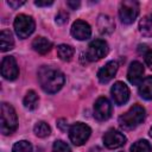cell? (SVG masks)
<instances>
[{
  "instance_id": "11",
  "label": "cell",
  "mask_w": 152,
  "mask_h": 152,
  "mask_svg": "<svg viewBox=\"0 0 152 152\" xmlns=\"http://www.w3.org/2000/svg\"><path fill=\"white\" fill-rule=\"evenodd\" d=\"M110 94L118 106L125 104L129 99V89L124 82H115L110 89Z\"/></svg>"
},
{
  "instance_id": "12",
  "label": "cell",
  "mask_w": 152,
  "mask_h": 152,
  "mask_svg": "<svg viewBox=\"0 0 152 152\" xmlns=\"http://www.w3.org/2000/svg\"><path fill=\"white\" fill-rule=\"evenodd\" d=\"M71 34L78 40H86L91 36V28L84 20H76L71 26Z\"/></svg>"
},
{
  "instance_id": "1",
  "label": "cell",
  "mask_w": 152,
  "mask_h": 152,
  "mask_svg": "<svg viewBox=\"0 0 152 152\" xmlns=\"http://www.w3.org/2000/svg\"><path fill=\"white\" fill-rule=\"evenodd\" d=\"M38 81L44 91L55 94L63 87L65 78L58 69L49 65H43L38 71Z\"/></svg>"
},
{
  "instance_id": "23",
  "label": "cell",
  "mask_w": 152,
  "mask_h": 152,
  "mask_svg": "<svg viewBox=\"0 0 152 152\" xmlns=\"http://www.w3.org/2000/svg\"><path fill=\"white\" fill-rule=\"evenodd\" d=\"M152 147L147 140H138L131 146V152H151Z\"/></svg>"
},
{
  "instance_id": "29",
  "label": "cell",
  "mask_w": 152,
  "mask_h": 152,
  "mask_svg": "<svg viewBox=\"0 0 152 152\" xmlns=\"http://www.w3.org/2000/svg\"><path fill=\"white\" fill-rule=\"evenodd\" d=\"M66 122V120L65 119H61V120H58V127L62 129V131H66V128H68V124H65Z\"/></svg>"
},
{
  "instance_id": "13",
  "label": "cell",
  "mask_w": 152,
  "mask_h": 152,
  "mask_svg": "<svg viewBox=\"0 0 152 152\" xmlns=\"http://www.w3.org/2000/svg\"><path fill=\"white\" fill-rule=\"evenodd\" d=\"M118 62L115 61H110L108 63H106L97 72V78L101 83H107L109 82L116 74L118 71Z\"/></svg>"
},
{
  "instance_id": "25",
  "label": "cell",
  "mask_w": 152,
  "mask_h": 152,
  "mask_svg": "<svg viewBox=\"0 0 152 152\" xmlns=\"http://www.w3.org/2000/svg\"><path fill=\"white\" fill-rule=\"evenodd\" d=\"M52 152H71L69 145L62 140H56L52 146Z\"/></svg>"
},
{
  "instance_id": "17",
  "label": "cell",
  "mask_w": 152,
  "mask_h": 152,
  "mask_svg": "<svg viewBox=\"0 0 152 152\" xmlns=\"http://www.w3.org/2000/svg\"><path fill=\"white\" fill-rule=\"evenodd\" d=\"M139 95L145 100H152V76H147L139 83Z\"/></svg>"
},
{
  "instance_id": "3",
  "label": "cell",
  "mask_w": 152,
  "mask_h": 152,
  "mask_svg": "<svg viewBox=\"0 0 152 152\" xmlns=\"http://www.w3.org/2000/svg\"><path fill=\"white\" fill-rule=\"evenodd\" d=\"M145 119V109L142 106L134 104L125 114L119 118V124L125 129H133L139 126Z\"/></svg>"
},
{
  "instance_id": "15",
  "label": "cell",
  "mask_w": 152,
  "mask_h": 152,
  "mask_svg": "<svg viewBox=\"0 0 152 152\" xmlns=\"http://www.w3.org/2000/svg\"><path fill=\"white\" fill-rule=\"evenodd\" d=\"M97 27H99V31L101 34H109L114 31L115 24L109 15L101 14L97 18Z\"/></svg>"
},
{
  "instance_id": "5",
  "label": "cell",
  "mask_w": 152,
  "mask_h": 152,
  "mask_svg": "<svg viewBox=\"0 0 152 152\" xmlns=\"http://www.w3.org/2000/svg\"><path fill=\"white\" fill-rule=\"evenodd\" d=\"M139 14V4L134 0H125L120 4L119 17L124 24H132Z\"/></svg>"
},
{
  "instance_id": "32",
  "label": "cell",
  "mask_w": 152,
  "mask_h": 152,
  "mask_svg": "<svg viewBox=\"0 0 152 152\" xmlns=\"http://www.w3.org/2000/svg\"><path fill=\"white\" fill-rule=\"evenodd\" d=\"M150 135L152 137V127H151V129H150Z\"/></svg>"
},
{
  "instance_id": "6",
  "label": "cell",
  "mask_w": 152,
  "mask_h": 152,
  "mask_svg": "<svg viewBox=\"0 0 152 152\" xmlns=\"http://www.w3.org/2000/svg\"><path fill=\"white\" fill-rule=\"evenodd\" d=\"M90 127L83 122H76L69 128V138L71 142L76 146L83 145L90 137Z\"/></svg>"
},
{
  "instance_id": "31",
  "label": "cell",
  "mask_w": 152,
  "mask_h": 152,
  "mask_svg": "<svg viewBox=\"0 0 152 152\" xmlns=\"http://www.w3.org/2000/svg\"><path fill=\"white\" fill-rule=\"evenodd\" d=\"M69 7H71L72 10H76L78 6H80V1H68L66 2Z\"/></svg>"
},
{
  "instance_id": "28",
  "label": "cell",
  "mask_w": 152,
  "mask_h": 152,
  "mask_svg": "<svg viewBox=\"0 0 152 152\" xmlns=\"http://www.w3.org/2000/svg\"><path fill=\"white\" fill-rule=\"evenodd\" d=\"M7 4H8L12 8H18V7H20L21 5H24L25 1H7Z\"/></svg>"
},
{
  "instance_id": "2",
  "label": "cell",
  "mask_w": 152,
  "mask_h": 152,
  "mask_svg": "<svg viewBox=\"0 0 152 152\" xmlns=\"http://www.w3.org/2000/svg\"><path fill=\"white\" fill-rule=\"evenodd\" d=\"M0 131L4 135L12 134L18 126V118L15 114V110L13 107L6 102L1 103V109H0Z\"/></svg>"
},
{
  "instance_id": "14",
  "label": "cell",
  "mask_w": 152,
  "mask_h": 152,
  "mask_svg": "<svg viewBox=\"0 0 152 152\" xmlns=\"http://www.w3.org/2000/svg\"><path fill=\"white\" fill-rule=\"evenodd\" d=\"M142 75H144V66L140 62L134 61L131 63L128 71H127V78L129 81V83L132 84H139L142 80Z\"/></svg>"
},
{
  "instance_id": "21",
  "label": "cell",
  "mask_w": 152,
  "mask_h": 152,
  "mask_svg": "<svg viewBox=\"0 0 152 152\" xmlns=\"http://www.w3.org/2000/svg\"><path fill=\"white\" fill-rule=\"evenodd\" d=\"M57 55L62 61H70L74 56V49L70 45L66 44H61L57 46Z\"/></svg>"
},
{
  "instance_id": "27",
  "label": "cell",
  "mask_w": 152,
  "mask_h": 152,
  "mask_svg": "<svg viewBox=\"0 0 152 152\" xmlns=\"http://www.w3.org/2000/svg\"><path fill=\"white\" fill-rule=\"evenodd\" d=\"M144 56H145V63H146V65L150 69H152V50H148Z\"/></svg>"
},
{
  "instance_id": "7",
  "label": "cell",
  "mask_w": 152,
  "mask_h": 152,
  "mask_svg": "<svg viewBox=\"0 0 152 152\" xmlns=\"http://www.w3.org/2000/svg\"><path fill=\"white\" fill-rule=\"evenodd\" d=\"M108 53V45L103 39H95L93 40L87 50V58L91 62L99 61Z\"/></svg>"
},
{
  "instance_id": "24",
  "label": "cell",
  "mask_w": 152,
  "mask_h": 152,
  "mask_svg": "<svg viewBox=\"0 0 152 152\" xmlns=\"http://www.w3.org/2000/svg\"><path fill=\"white\" fill-rule=\"evenodd\" d=\"M12 152H32V145L26 140H20L13 145Z\"/></svg>"
},
{
  "instance_id": "16",
  "label": "cell",
  "mask_w": 152,
  "mask_h": 152,
  "mask_svg": "<svg viewBox=\"0 0 152 152\" xmlns=\"http://www.w3.org/2000/svg\"><path fill=\"white\" fill-rule=\"evenodd\" d=\"M32 48L36 52H38L40 55H45L51 50L52 43L44 37H37L32 42Z\"/></svg>"
},
{
  "instance_id": "18",
  "label": "cell",
  "mask_w": 152,
  "mask_h": 152,
  "mask_svg": "<svg viewBox=\"0 0 152 152\" xmlns=\"http://www.w3.org/2000/svg\"><path fill=\"white\" fill-rule=\"evenodd\" d=\"M14 46V40H13V36L11 33V31L8 30H2L0 32V49L1 51H8L11 49H13Z\"/></svg>"
},
{
  "instance_id": "20",
  "label": "cell",
  "mask_w": 152,
  "mask_h": 152,
  "mask_svg": "<svg viewBox=\"0 0 152 152\" xmlns=\"http://www.w3.org/2000/svg\"><path fill=\"white\" fill-rule=\"evenodd\" d=\"M24 106L25 108L33 110L38 106V95L36 94L34 90H28L24 97Z\"/></svg>"
},
{
  "instance_id": "19",
  "label": "cell",
  "mask_w": 152,
  "mask_h": 152,
  "mask_svg": "<svg viewBox=\"0 0 152 152\" xmlns=\"http://www.w3.org/2000/svg\"><path fill=\"white\" fill-rule=\"evenodd\" d=\"M139 31L144 36H152V13L145 15L139 23Z\"/></svg>"
},
{
  "instance_id": "4",
  "label": "cell",
  "mask_w": 152,
  "mask_h": 152,
  "mask_svg": "<svg viewBox=\"0 0 152 152\" xmlns=\"http://www.w3.org/2000/svg\"><path fill=\"white\" fill-rule=\"evenodd\" d=\"M14 31L19 38H27L34 31V20L26 14H19L14 19Z\"/></svg>"
},
{
  "instance_id": "9",
  "label": "cell",
  "mask_w": 152,
  "mask_h": 152,
  "mask_svg": "<svg viewBox=\"0 0 152 152\" xmlns=\"http://www.w3.org/2000/svg\"><path fill=\"white\" fill-rule=\"evenodd\" d=\"M126 142V137L118 129H109L104 133L103 135V144L107 148H118L125 145Z\"/></svg>"
},
{
  "instance_id": "10",
  "label": "cell",
  "mask_w": 152,
  "mask_h": 152,
  "mask_svg": "<svg viewBox=\"0 0 152 152\" xmlns=\"http://www.w3.org/2000/svg\"><path fill=\"white\" fill-rule=\"evenodd\" d=\"M112 114V104L107 97H99L94 104V116L99 121L109 119Z\"/></svg>"
},
{
  "instance_id": "30",
  "label": "cell",
  "mask_w": 152,
  "mask_h": 152,
  "mask_svg": "<svg viewBox=\"0 0 152 152\" xmlns=\"http://www.w3.org/2000/svg\"><path fill=\"white\" fill-rule=\"evenodd\" d=\"M53 4V1H34V5L36 6H50V5H52Z\"/></svg>"
},
{
  "instance_id": "22",
  "label": "cell",
  "mask_w": 152,
  "mask_h": 152,
  "mask_svg": "<svg viewBox=\"0 0 152 152\" xmlns=\"http://www.w3.org/2000/svg\"><path fill=\"white\" fill-rule=\"evenodd\" d=\"M33 132H34V134H36L37 137H39V138H45V137H48V135L51 133V129H50V126H49L46 122L39 121V122H37V124L34 125Z\"/></svg>"
},
{
  "instance_id": "8",
  "label": "cell",
  "mask_w": 152,
  "mask_h": 152,
  "mask_svg": "<svg viewBox=\"0 0 152 152\" xmlns=\"http://www.w3.org/2000/svg\"><path fill=\"white\" fill-rule=\"evenodd\" d=\"M1 75L4 78L13 81L18 77L19 75V68L17 64V61L14 59L13 56H6L4 57L1 62Z\"/></svg>"
},
{
  "instance_id": "26",
  "label": "cell",
  "mask_w": 152,
  "mask_h": 152,
  "mask_svg": "<svg viewBox=\"0 0 152 152\" xmlns=\"http://www.w3.org/2000/svg\"><path fill=\"white\" fill-rule=\"evenodd\" d=\"M68 21V13L66 12H64V11H61L57 15H56V23L57 24H64V23H66Z\"/></svg>"
}]
</instances>
